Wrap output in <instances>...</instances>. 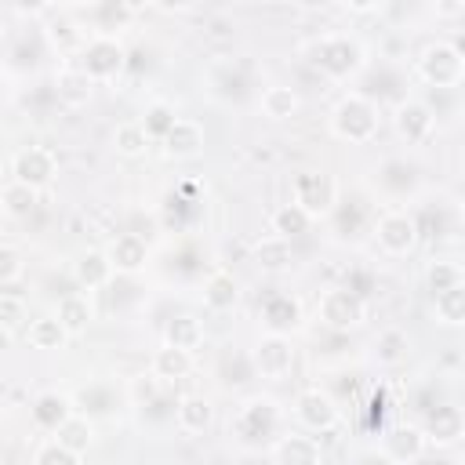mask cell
<instances>
[{"label": "cell", "instance_id": "6da1fadb", "mask_svg": "<svg viewBox=\"0 0 465 465\" xmlns=\"http://www.w3.org/2000/svg\"><path fill=\"white\" fill-rule=\"evenodd\" d=\"M276 429H280V407L272 396H251L232 414V436L247 447L269 443L276 436Z\"/></svg>", "mask_w": 465, "mask_h": 465}, {"label": "cell", "instance_id": "7a4b0ae2", "mask_svg": "<svg viewBox=\"0 0 465 465\" xmlns=\"http://www.w3.org/2000/svg\"><path fill=\"white\" fill-rule=\"evenodd\" d=\"M331 127L341 142H352V145H367L374 134H378V109L367 94H345L338 105H334V116H331Z\"/></svg>", "mask_w": 465, "mask_h": 465}, {"label": "cell", "instance_id": "3957f363", "mask_svg": "<svg viewBox=\"0 0 465 465\" xmlns=\"http://www.w3.org/2000/svg\"><path fill=\"white\" fill-rule=\"evenodd\" d=\"M291 193H294V203L309 214V218H320V214H331L338 207V185L327 171H298L291 178Z\"/></svg>", "mask_w": 465, "mask_h": 465}, {"label": "cell", "instance_id": "277c9868", "mask_svg": "<svg viewBox=\"0 0 465 465\" xmlns=\"http://www.w3.org/2000/svg\"><path fill=\"white\" fill-rule=\"evenodd\" d=\"M312 62L327 73V76H334V80H345V76H352V73H360L363 69V47H360V40H352V36H323L316 47H312Z\"/></svg>", "mask_w": 465, "mask_h": 465}, {"label": "cell", "instance_id": "5b68a950", "mask_svg": "<svg viewBox=\"0 0 465 465\" xmlns=\"http://www.w3.org/2000/svg\"><path fill=\"white\" fill-rule=\"evenodd\" d=\"M124 65H127V51H124V44H120L116 36H109V33H98V36H91V40L80 47V69H84L91 80H109V76L124 73Z\"/></svg>", "mask_w": 465, "mask_h": 465}, {"label": "cell", "instance_id": "8992f818", "mask_svg": "<svg viewBox=\"0 0 465 465\" xmlns=\"http://www.w3.org/2000/svg\"><path fill=\"white\" fill-rule=\"evenodd\" d=\"M418 69L432 87H458L465 80V58L450 47V40L429 44L418 58Z\"/></svg>", "mask_w": 465, "mask_h": 465}, {"label": "cell", "instance_id": "52a82bcc", "mask_svg": "<svg viewBox=\"0 0 465 465\" xmlns=\"http://www.w3.org/2000/svg\"><path fill=\"white\" fill-rule=\"evenodd\" d=\"M320 320H323L331 331H352V327H360V323L367 320V302L356 298V294L345 291V287H331V291H323V298H320Z\"/></svg>", "mask_w": 465, "mask_h": 465}, {"label": "cell", "instance_id": "ba28073f", "mask_svg": "<svg viewBox=\"0 0 465 465\" xmlns=\"http://www.w3.org/2000/svg\"><path fill=\"white\" fill-rule=\"evenodd\" d=\"M58 171V160L47 145H22L15 156H11V182H22V185H33V189H44Z\"/></svg>", "mask_w": 465, "mask_h": 465}, {"label": "cell", "instance_id": "9c48e42d", "mask_svg": "<svg viewBox=\"0 0 465 465\" xmlns=\"http://www.w3.org/2000/svg\"><path fill=\"white\" fill-rule=\"evenodd\" d=\"M251 363H254V371L262 378L280 381L294 367V345H291V338L287 334H262V341L251 352Z\"/></svg>", "mask_w": 465, "mask_h": 465}, {"label": "cell", "instance_id": "30bf717a", "mask_svg": "<svg viewBox=\"0 0 465 465\" xmlns=\"http://www.w3.org/2000/svg\"><path fill=\"white\" fill-rule=\"evenodd\" d=\"M374 236H378V247L392 258L400 254H411L414 243H418V225H414V214H403V211H389L378 218L374 225Z\"/></svg>", "mask_w": 465, "mask_h": 465}, {"label": "cell", "instance_id": "8fae6325", "mask_svg": "<svg viewBox=\"0 0 465 465\" xmlns=\"http://www.w3.org/2000/svg\"><path fill=\"white\" fill-rule=\"evenodd\" d=\"M294 414H298V421H302L305 429H312V432H327V429L338 425V403H334L323 389H305V392H298Z\"/></svg>", "mask_w": 465, "mask_h": 465}, {"label": "cell", "instance_id": "7c38bea8", "mask_svg": "<svg viewBox=\"0 0 465 465\" xmlns=\"http://www.w3.org/2000/svg\"><path fill=\"white\" fill-rule=\"evenodd\" d=\"M421 432H425V440L436 443V447H447V443L461 440V432H465V414H461V407H454V403H436V407H429V411H425V421H421Z\"/></svg>", "mask_w": 465, "mask_h": 465}, {"label": "cell", "instance_id": "4fadbf2b", "mask_svg": "<svg viewBox=\"0 0 465 465\" xmlns=\"http://www.w3.org/2000/svg\"><path fill=\"white\" fill-rule=\"evenodd\" d=\"M425 432L421 425H396L385 432L381 440V454L392 461V465H414L418 458H425Z\"/></svg>", "mask_w": 465, "mask_h": 465}, {"label": "cell", "instance_id": "5bb4252c", "mask_svg": "<svg viewBox=\"0 0 465 465\" xmlns=\"http://www.w3.org/2000/svg\"><path fill=\"white\" fill-rule=\"evenodd\" d=\"M262 323L269 334H291L302 323V305L287 291H269L262 298Z\"/></svg>", "mask_w": 465, "mask_h": 465}, {"label": "cell", "instance_id": "9a60e30c", "mask_svg": "<svg viewBox=\"0 0 465 465\" xmlns=\"http://www.w3.org/2000/svg\"><path fill=\"white\" fill-rule=\"evenodd\" d=\"M392 124H396V134H400L403 142L418 145V142H425V138L432 134V127H436V116H432V109H429L425 102H418V98H407V102H400V105H396V116H392Z\"/></svg>", "mask_w": 465, "mask_h": 465}, {"label": "cell", "instance_id": "2e32d148", "mask_svg": "<svg viewBox=\"0 0 465 465\" xmlns=\"http://www.w3.org/2000/svg\"><path fill=\"white\" fill-rule=\"evenodd\" d=\"M272 465H323V450L312 436L287 432L272 443Z\"/></svg>", "mask_w": 465, "mask_h": 465}, {"label": "cell", "instance_id": "e0dca14e", "mask_svg": "<svg viewBox=\"0 0 465 465\" xmlns=\"http://www.w3.org/2000/svg\"><path fill=\"white\" fill-rule=\"evenodd\" d=\"M163 153L174 156V160H193L203 153V127L189 116H178V124L167 131L163 138Z\"/></svg>", "mask_w": 465, "mask_h": 465}, {"label": "cell", "instance_id": "ac0fdd59", "mask_svg": "<svg viewBox=\"0 0 465 465\" xmlns=\"http://www.w3.org/2000/svg\"><path fill=\"white\" fill-rule=\"evenodd\" d=\"M109 262H113V269L116 272H138V269H145V262H149V247H145V240L138 236V232H120L113 243H109Z\"/></svg>", "mask_w": 465, "mask_h": 465}, {"label": "cell", "instance_id": "d6986e66", "mask_svg": "<svg viewBox=\"0 0 465 465\" xmlns=\"http://www.w3.org/2000/svg\"><path fill=\"white\" fill-rule=\"evenodd\" d=\"M29 414H33L36 429H44V432H58V429L73 418V403H69V396H62V392H40V396L33 400Z\"/></svg>", "mask_w": 465, "mask_h": 465}, {"label": "cell", "instance_id": "ffe728a7", "mask_svg": "<svg viewBox=\"0 0 465 465\" xmlns=\"http://www.w3.org/2000/svg\"><path fill=\"white\" fill-rule=\"evenodd\" d=\"M113 272H116V269H113V262H109L105 251H84V254L76 258V265H73V276H76V283H80L84 291L105 287Z\"/></svg>", "mask_w": 465, "mask_h": 465}, {"label": "cell", "instance_id": "44dd1931", "mask_svg": "<svg viewBox=\"0 0 465 465\" xmlns=\"http://www.w3.org/2000/svg\"><path fill=\"white\" fill-rule=\"evenodd\" d=\"M211 418H214V407H211V400L207 396H182L178 400V407H174V421H178V429L182 432H203L207 425H211Z\"/></svg>", "mask_w": 465, "mask_h": 465}, {"label": "cell", "instance_id": "7402d4cb", "mask_svg": "<svg viewBox=\"0 0 465 465\" xmlns=\"http://www.w3.org/2000/svg\"><path fill=\"white\" fill-rule=\"evenodd\" d=\"M236 298H240V287H236V276H232V272L218 269V272L207 276V283H203V305H207V309L225 312V309L236 305Z\"/></svg>", "mask_w": 465, "mask_h": 465}, {"label": "cell", "instance_id": "603a6c76", "mask_svg": "<svg viewBox=\"0 0 465 465\" xmlns=\"http://www.w3.org/2000/svg\"><path fill=\"white\" fill-rule=\"evenodd\" d=\"M189 371H193V352H189V349L163 345V349L153 352V374H156L160 381H182Z\"/></svg>", "mask_w": 465, "mask_h": 465}, {"label": "cell", "instance_id": "cb8c5ba5", "mask_svg": "<svg viewBox=\"0 0 465 465\" xmlns=\"http://www.w3.org/2000/svg\"><path fill=\"white\" fill-rule=\"evenodd\" d=\"M91 76L84 73V69H62L58 76H54V98L62 102V105H84L87 98H91Z\"/></svg>", "mask_w": 465, "mask_h": 465}, {"label": "cell", "instance_id": "d4e9b609", "mask_svg": "<svg viewBox=\"0 0 465 465\" xmlns=\"http://www.w3.org/2000/svg\"><path fill=\"white\" fill-rule=\"evenodd\" d=\"M378 185H381L385 193H392V196H403V193H411V189L418 185V167L392 156V160H385V163L378 167Z\"/></svg>", "mask_w": 465, "mask_h": 465}, {"label": "cell", "instance_id": "484cf974", "mask_svg": "<svg viewBox=\"0 0 465 465\" xmlns=\"http://www.w3.org/2000/svg\"><path fill=\"white\" fill-rule=\"evenodd\" d=\"M254 262L265 272H280V269H287L294 262V247H291V240H283V236L272 232V236H265V240L254 243Z\"/></svg>", "mask_w": 465, "mask_h": 465}, {"label": "cell", "instance_id": "4316f807", "mask_svg": "<svg viewBox=\"0 0 465 465\" xmlns=\"http://www.w3.org/2000/svg\"><path fill=\"white\" fill-rule=\"evenodd\" d=\"M407 352H411V338H407V331H400V327H385V331L374 338V360H378L381 367H400V363L407 360Z\"/></svg>", "mask_w": 465, "mask_h": 465}, {"label": "cell", "instance_id": "83f0119b", "mask_svg": "<svg viewBox=\"0 0 465 465\" xmlns=\"http://www.w3.org/2000/svg\"><path fill=\"white\" fill-rule=\"evenodd\" d=\"M298 105H302V98L294 94V87L272 84V87L262 91V113H265L269 120H291V116L298 113Z\"/></svg>", "mask_w": 465, "mask_h": 465}, {"label": "cell", "instance_id": "f1b7e54d", "mask_svg": "<svg viewBox=\"0 0 465 465\" xmlns=\"http://www.w3.org/2000/svg\"><path fill=\"white\" fill-rule=\"evenodd\" d=\"M432 312L443 327H465V283H458L443 294H432Z\"/></svg>", "mask_w": 465, "mask_h": 465}, {"label": "cell", "instance_id": "f546056e", "mask_svg": "<svg viewBox=\"0 0 465 465\" xmlns=\"http://www.w3.org/2000/svg\"><path fill=\"white\" fill-rule=\"evenodd\" d=\"M163 345H174V349H196L200 341H203V323L196 320V316H174V320H167V327H163Z\"/></svg>", "mask_w": 465, "mask_h": 465}, {"label": "cell", "instance_id": "4dcf8cb0", "mask_svg": "<svg viewBox=\"0 0 465 465\" xmlns=\"http://www.w3.org/2000/svg\"><path fill=\"white\" fill-rule=\"evenodd\" d=\"M149 131H145V124L142 120H124L116 131H113V145H116V153L120 156H142L145 149H149Z\"/></svg>", "mask_w": 465, "mask_h": 465}, {"label": "cell", "instance_id": "1f68e13d", "mask_svg": "<svg viewBox=\"0 0 465 465\" xmlns=\"http://www.w3.org/2000/svg\"><path fill=\"white\" fill-rule=\"evenodd\" d=\"M25 338H29L33 349H62V341L69 338V331L62 327L58 316H40V320H33L25 327Z\"/></svg>", "mask_w": 465, "mask_h": 465}, {"label": "cell", "instance_id": "d6a6232c", "mask_svg": "<svg viewBox=\"0 0 465 465\" xmlns=\"http://www.w3.org/2000/svg\"><path fill=\"white\" fill-rule=\"evenodd\" d=\"M40 207V189L22 185V182H7L4 185V211L11 218H29Z\"/></svg>", "mask_w": 465, "mask_h": 465}, {"label": "cell", "instance_id": "836d02e7", "mask_svg": "<svg viewBox=\"0 0 465 465\" xmlns=\"http://www.w3.org/2000/svg\"><path fill=\"white\" fill-rule=\"evenodd\" d=\"M312 225V218L298 207V203H283L272 211V232L283 236V240H294V236H305Z\"/></svg>", "mask_w": 465, "mask_h": 465}, {"label": "cell", "instance_id": "e575fe53", "mask_svg": "<svg viewBox=\"0 0 465 465\" xmlns=\"http://www.w3.org/2000/svg\"><path fill=\"white\" fill-rule=\"evenodd\" d=\"M58 320H62V327H65L69 334H84L87 323H91V305H87V298H80V294H62V298H58Z\"/></svg>", "mask_w": 465, "mask_h": 465}, {"label": "cell", "instance_id": "d590c367", "mask_svg": "<svg viewBox=\"0 0 465 465\" xmlns=\"http://www.w3.org/2000/svg\"><path fill=\"white\" fill-rule=\"evenodd\" d=\"M458 283H465V272H461L458 262H447V258L429 262V269H425V287H429L432 294H443V291H450V287H458Z\"/></svg>", "mask_w": 465, "mask_h": 465}, {"label": "cell", "instance_id": "8d00e7d4", "mask_svg": "<svg viewBox=\"0 0 465 465\" xmlns=\"http://www.w3.org/2000/svg\"><path fill=\"white\" fill-rule=\"evenodd\" d=\"M331 222H334V232L338 236H360L363 232V222H367V211L360 200H345L331 211Z\"/></svg>", "mask_w": 465, "mask_h": 465}, {"label": "cell", "instance_id": "74e56055", "mask_svg": "<svg viewBox=\"0 0 465 465\" xmlns=\"http://www.w3.org/2000/svg\"><path fill=\"white\" fill-rule=\"evenodd\" d=\"M91 436H94V429H91V421H87L84 414H73V418L58 429V443H65V447L76 450V454H84V450L91 447Z\"/></svg>", "mask_w": 465, "mask_h": 465}, {"label": "cell", "instance_id": "f35d334b", "mask_svg": "<svg viewBox=\"0 0 465 465\" xmlns=\"http://www.w3.org/2000/svg\"><path fill=\"white\" fill-rule=\"evenodd\" d=\"M414 225H418V236H447L450 232V222H447V203H425L418 214H414Z\"/></svg>", "mask_w": 465, "mask_h": 465}, {"label": "cell", "instance_id": "ab89813d", "mask_svg": "<svg viewBox=\"0 0 465 465\" xmlns=\"http://www.w3.org/2000/svg\"><path fill=\"white\" fill-rule=\"evenodd\" d=\"M142 124H145L149 138H160V142H163L167 131L178 124V116H174V109H171L167 102H153V105L145 109V120H142Z\"/></svg>", "mask_w": 465, "mask_h": 465}, {"label": "cell", "instance_id": "60d3db41", "mask_svg": "<svg viewBox=\"0 0 465 465\" xmlns=\"http://www.w3.org/2000/svg\"><path fill=\"white\" fill-rule=\"evenodd\" d=\"M33 465H80V454H76V450H69V447H65V443H58V440H47V443H40V447H36Z\"/></svg>", "mask_w": 465, "mask_h": 465}, {"label": "cell", "instance_id": "b9f144b4", "mask_svg": "<svg viewBox=\"0 0 465 465\" xmlns=\"http://www.w3.org/2000/svg\"><path fill=\"white\" fill-rule=\"evenodd\" d=\"M76 403L80 411H91V414H109L113 411V392L105 385H87L76 392Z\"/></svg>", "mask_w": 465, "mask_h": 465}, {"label": "cell", "instance_id": "7bdbcfd3", "mask_svg": "<svg viewBox=\"0 0 465 465\" xmlns=\"http://www.w3.org/2000/svg\"><path fill=\"white\" fill-rule=\"evenodd\" d=\"M25 320V302L18 294H0V323H4V334H15Z\"/></svg>", "mask_w": 465, "mask_h": 465}, {"label": "cell", "instance_id": "ee69618b", "mask_svg": "<svg viewBox=\"0 0 465 465\" xmlns=\"http://www.w3.org/2000/svg\"><path fill=\"white\" fill-rule=\"evenodd\" d=\"M91 15L102 22V29H116L127 18H134V7L131 4H98V7H91Z\"/></svg>", "mask_w": 465, "mask_h": 465}, {"label": "cell", "instance_id": "f6af8a7d", "mask_svg": "<svg viewBox=\"0 0 465 465\" xmlns=\"http://www.w3.org/2000/svg\"><path fill=\"white\" fill-rule=\"evenodd\" d=\"M47 36H51V44H54L58 51H69V47H84V36H80V29H76V25H69V22H54V25L47 29Z\"/></svg>", "mask_w": 465, "mask_h": 465}, {"label": "cell", "instance_id": "bcb514c9", "mask_svg": "<svg viewBox=\"0 0 465 465\" xmlns=\"http://www.w3.org/2000/svg\"><path fill=\"white\" fill-rule=\"evenodd\" d=\"M341 287H345V291H352L356 298H363V302H367V298L374 294V272H371V269H349Z\"/></svg>", "mask_w": 465, "mask_h": 465}, {"label": "cell", "instance_id": "7dc6e473", "mask_svg": "<svg viewBox=\"0 0 465 465\" xmlns=\"http://www.w3.org/2000/svg\"><path fill=\"white\" fill-rule=\"evenodd\" d=\"M18 276H22V258H18V251L7 243V247L0 251V287L18 283Z\"/></svg>", "mask_w": 465, "mask_h": 465}, {"label": "cell", "instance_id": "c3c4849f", "mask_svg": "<svg viewBox=\"0 0 465 465\" xmlns=\"http://www.w3.org/2000/svg\"><path fill=\"white\" fill-rule=\"evenodd\" d=\"M352 465H392L381 450H363V454H356V461Z\"/></svg>", "mask_w": 465, "mask_h": 465}, {"label": "cell", "instance_id": "681fc988", "mask_svg": "<svg viewBox=\"0 0 465 465\" xmlns=\"http://www.w3.org/2000/svg\"><path fill=\"white\" fill-rule=\"evenodd\" d=\"M450 47H454V51L465 58V33H461V36H454V40H450Z\"/></svg>", "mask_w": 465, "mask_h": 465}]
</instances>
